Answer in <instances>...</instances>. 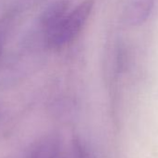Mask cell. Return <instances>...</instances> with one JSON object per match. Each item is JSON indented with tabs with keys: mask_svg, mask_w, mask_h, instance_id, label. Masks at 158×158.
Here are the masks:
<instances>
[{
	"mask_svg": "<svg viewBox=\"0 0 158 158\" xmlns=\"http://www.w3.org/2000/svg\"><path fill=\"white\" fill-rule=\"evenodd\" d=\"M68 10L69 3L64 0H59L52 3L44 10L40 23L46 35H48L57 28V26L69 12Z\"/></svg>",
	"mask_w": 158,
	"mask_h": 158,
	"instance_id": "2",
	"label": "cell"
},
{
	"mask_svg": "<svg viewBox=\"0 0 158 158\" xmlns=\"http://www.w3.org/2000/svg\"><path fill=\"white\" fill-rule=\"evenodd\" d=\"M60 140L58 135L50 134L43 138L33 150L31 158H59Z\"/></svg>",
	"mask_w": 158,
	"mask_h": 158,
	"instance_id": "4",
	"label": "cell"
},
{
	"mask_svg": "<svg viewBox=\"0 0 158 158\" xmlns=\"http://www.w3.org/2000/svg\"><path fill=\"white\" fill-rule=\"evenodd\" d=\"M5 37H6V36H5V35L3 34V32L0 31V53H1L2 48H3L4 44H5V39H6Z\"/></svg>",
	"mask_w": 158,
	"mask_h": 158,
	"instance_id": "6",
	"label": "cell"
},
{
	"mask_svg": "<svg viewBox=\"0 0 158 158\" xmlns=\"http://www.w3.org/2000/svg\"><path fill=\"white\" fill-rule=\"evenodd\" d=\"M155 0H129L127 7V21L131 25H139L143 23L154 6Z\"/></svg>",
	"mask_w": 158,
	"mask_h": 158,
	"instance_id": "3",
	"label": "cell"
},
{
	"mask_svg": "<svg viewBox=\"0 0 158 158\" xmlns=\"http://www.w3.org/2000/svg\"><path fill=\"white\" fill-rule=\"evenodd\" d=\"M92 8V1H85L68 12L57 28L47 35L48 44L53 48H59L71 43L86 24Z\"/></svg>",
	"mask_w": 158,
	"mask_h": 158,
	"instance_id": "1",
	"label": "cell"
},
{
	"mask_svg": "<svg viewBox=\"0 0 158 158\" xmlns=\"http://www.w3.org/2000/svg\"><path fill=\"white\" fill-rule=\"evenodd\" d=\"M73 158H95L89 148L80 140V139H74L73 144Z\"/></svg>",
	"mask_w": 158,
	"mask_h": 158,
	"instance_id": "5",
	"label": "cell"
}]
</instances>
